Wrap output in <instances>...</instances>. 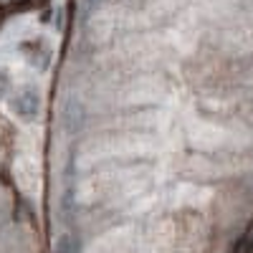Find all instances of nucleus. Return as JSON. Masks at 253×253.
<instances>
[{
  "label": "nucleus",
  "mask_w": 253,
  "mask_h": 253,
  "mask_svg": "<svg viewBox=\"0 0 253 253\" xmlns=\"http://www.w3.org/2000/svg\"><path fill=\"white\" fill-rule=\"evenodd\" d=\"M13 107L18 109V114L23 117V119H33L36 112H38V99L33 94H20L15 101H13Z\"/></svg>",
  "instance_id": "obj_1"
}]
</instances>
